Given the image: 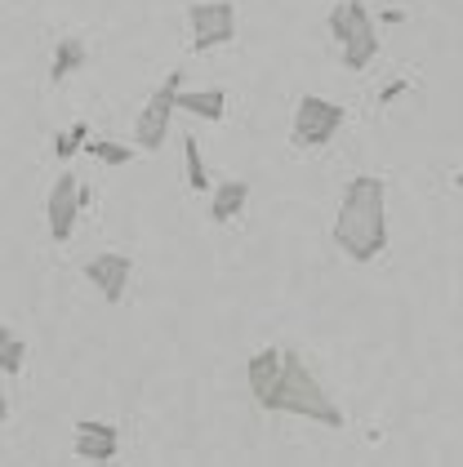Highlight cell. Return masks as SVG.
Returning a JSON list of instances; mask_svg holds the SVG:
<instances>
[{
    "instance_id": "cell-18",
    "label": "cell",
    "mask_w": 463,
    "mask_h": 467,
    "mask_svg": "<svg viewBox=\"0 0 463 467\" xmlns=\"http://www.w3.org/2000/svg\"><path fill=\"white\" fill-rule=\"evenodd\" d=\"M405 89H410L405 80H392V85H384V89H379V103H392V99H401Z\"/></svg>"
},
{
    "instance_id": "cell-3",
    "label": "cell",
    "mask_w": 463,
    "mask_h": 467,
    "mask_svg": "<svg viewBox=\"0 0 463 467\" xmlns=\"http://www.w3.org/2000/svg\"><path fill=\"white\" fill-rule=\"evenodd\" d=\"M178 89H183V72H170L142 103L139 120H134V139H139L142 151H161L165 139H170V120L178 111Z\"/></svg>"
},
{
    "instance_id": "cell-1",
    "label": "cell",
    "mask_w": 463,
    "mask_h": 467,
    "mask_svg": "<svg viewBox=\"0 0 463 467\" xmlns=\"http://www.w3.org/2000/svg\"><path fill=\"white\" fill-rule=\"evenodd\" d=\"M334 245L353 263H374L388 250V182L374 174H356L343 187L339 218H334Z\"/></svg>"
},
{
    "instance_id": "cell-2",
    "label": "cell",
    "mask_w": 463,
    "mask_h": 467,
    "mask_svg": "<svg viewBox=\"0 0 463 467\" xmlns=\"http://www.w3.org/2000/svg\"><path fill=\"white\" fill-rule=\"evenodd\" d=\"M258 405H263L268 414L312 419V423H321V428H343V423H348V414L339 410V400L321 388V379L303 365V357H299V352H289V348H285V360H281L277 383L258 396Z\"/></svg>"
},
{
    "instance_id": "cell-14",
    "label": "cell",
    "mask_w": 463,
    "mask_h": 467,
    "mask_svg": "<svg viewBox=\"0 0 463 467\" xmlns=\"http://www.w3.org/2000/svg\"><path fill=\"white\" fill-rule=\"evenodd\" d=\"M183 161H187V187L192 192H210V174H205V161H201V143L183 134Z\"/></svg>"
},
{
    "instance_id": "cell-20",
    "label": "cell",
    "mask_w": 463,
    "mask_h": 467,
    "mask_svg": "<svg viewBox=\"0 0 463 467\" xmlns=\"http://www.w3.org/2000/svg\"><path fill=\"white\" fill-rule=\"evenodd\" d=\"M9 338H14V334H9V329H5V325H0V343H9Z\"/></svg>"
},
{
    "instance_id": "cell-4",
    "label": "cell",
    "mask_w": 463,
    "mask_h": 467,
    "mask_svg": "<svg viewBox=\"0 0 463 467\" xmlns=\"http://www.w3.org/2000/svg\"><path fill=\"white\" fill-rule=\"evenodd\" d=\"M348 111L321 94H303L299 99V111H294V125H289V139L294 147H325L339 130H343Z\"/></svg>"
},
{
    "instance_id": "cell-12",
    "label": "cell",
    "mask_w": 463,
    "mask_h": 467,
    "mask_svg": "<svg viewBox=\"0 0 463 467\" xmlns=\"http://www.w3.org/2000/svg\"><path fill=\"white\" fill-rule=\"evenodd\" d=\"M178 111H192L201 120H223L227 94L223 89H178Z\"/></svg>"
},
{
    "instance_id": "cell-19",
    "label": "cell",
    "mask_w": 463,
    "mask_h": 467,
    "mask_svg": "<svg viewBox=\"0 0 463 467\" xmlns=\"http://www.w3.org/2000/svg\"><path fill=\"white\" fill-rule=\"evenodd\" d=\"M9 419V396H5V388H0V423Z\"/></svg>"
},
{
    "instance_id": "cell-10",
    "label": "cell",
    "mask_w": 463,
    "mask_h": 467,
    "mask_svg": "<svg viewBox=\"0 0 463 467\" xmlns=\"http://www.w3.org/2000/svg\"><path fill=\"white\" fill-rule=\"evenodd\" d=\"M246 205H249V182H241V179L218 182V187L210 192V218L214 223H232Z\"/></svg>"
},
{
    "instance_id": "cell-7",
    "label": "cell",
    "mask_w": 463,
    "mask_h": 467,
    "mask_svg": "<svg viewBox=\"0 0 463 467\" xmlns=\"http://www.w3.org/2000/svg\"><path fill=\"white\" fill-rule=\"evenodd\" d=\"M80 205H85V187L76 182V174H58V182L49 187V201H45V223H49V236H54L58 245L71 241Z\"/></svg>"
},
{
    "instance_id": "cell-13",
    "label": "cell",
    "mask_w": 463,
    "mask_h": 467,
    "mask_svg": "<svg viewBox=\"0 0 463 467\" xmlns=\"http://www.w3.org/2000/svg\"><path fill=\"white\" fill-rule=\"evenodd\" d=\"M85 67V40L76 36H63L58 45H54V63H49V80L54 85H63L71 72H80Z\"/></svg>"
},
{
    "instance_id": "cell-15",
    "label": "cell",
    "mask_w": 463,
    "mask_h": 467,
    "mask_svg": "<svg viewBox=\"0 0 463 467\" xmlns=\"http://www.w3.org/2000/svg\"><path fill=\"white\" fill-rule=\"evenodd\" d=\"M85 151H89L94 161H103V165H130V161H134V147L111 143V139H89Z\"/></svg>"
},
{
    "instance_id": "cell-8",
    "label": "cell",
    "mask_w": 463,
    "mask_h": 467,
    "mask_svg": "<svg viewBox=\"0 0 463 467\" xmlns=\"http://www.w3.org/2000/svg\"><path fill=\"white\" fill-rule=\"evenodd\" d=\"M134 276V258L130 254H94L85 263V281L103 294L107 303H121L125 298V285Z\"/></svg>"
},
{
    "instance_id": "cell-16",
    "label": "cell",
    "mask_w": 463,
    "mask_h": 467,
    "mask_svg": "<svg viewBox=\"0 0 463 467\" xmlns=\"http://www.w3.org/2000/svg\"><path fill=\"white\" fill-rule=\"evenodd\" d=\"M85 143H89V125H85V120H76L71 130H63V134L54 139V156H58V161H71Z\"/></svg>"
},
{
    "instance_id": "cell-17",
    "label": "cell",
    "mask_w": 463,
    "mask_h": 467,
    "mask_svg": "<svg viewBox=\"0 0 463 467\" xmlns=\"http://www.w3.org/2000/svg\"><path fill=\"white\" fill-rule=\"evenodd\" d=\"M23 365H27V343L23 338L0 343V374H23Z\"/></svg>"
},
{
    "instance_id": "cell-11",
    "label": "cell",
    "mask_w": 463,
    "mask_h": 467,
    "mask_svg": "<svg viewBox=\"0 0 463 467\" xmlns=\"http://www.w3.org/2000/svg\"><path fill=\"white\" fill-rule=\"evenodd\" d=\"M281 360H285V348H263V352H254V357H249L246 379H249V392H254V400H258V396L277 383V374H281Z\"/></svg>"
},
{
    "instance_id": "cell-21",
    "label": "cell",
    "mask_w": 463,
    "mask_h": 467,
    "mask_svg": "<svg viewBox=\"0 0 463 467\" xmlns=\"http://www.w3.org/2000/svg\"><path fill=\"white\" fill-rule=\"evenodd\" d=\"M455 182H459V192H463V170H459V174H455Z\"/></svg>"
},
{
    "instance_id": "cell-5",
    "label": "cell",
    "mask_w": 463,
    "mask_h": 467,
    "mask_svg": "<svg viewBox=\"0 0 463 467\" xmlns=\"http://www.w3.org/2000/svg\"><path fill=\"white\" fill-rule=\"evenodd\" d=\"M187 27H192V49L196 54L223 49L237 36V5L232 0H196L187 9Z\"/></svg>"
},
{
    "instance_id": "cell-9",
    "label": "cell",
    "mask_w": 463,
    "mask_h": 467,
    "mask_svg": "<svg viewBox=\"0 0 463 467\" xmlns=\"http://www.w3.org/2000/svg\"><path fill=\"white\" fill-rule=\"evenodd\" d=\"M71 454L85 459V463H111L121 454V431H116V423L80 419L76 423V441H71Z\"/></svg>"
},
{
    "instance_id": "cell-6",
    "label": "cell",
    "mask_w": 463,
    "mask_h": 467,
    "mask_svg": "<svg viewBox=\"0 0 463 467\" xmlns=\"http://www.w3.org/2000/svg\"><path fill=\"white\" fill-rule=\"evenodd\" d=\"M339 49H343V67L348 72H365L379 58V27H374L365 0H348V32L339 40Z\"/></svg>"
}]
</instances>
